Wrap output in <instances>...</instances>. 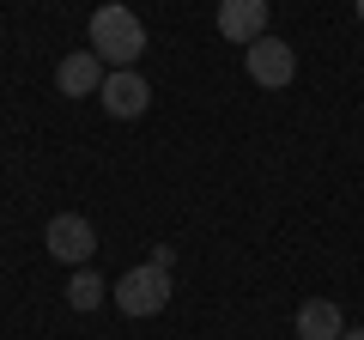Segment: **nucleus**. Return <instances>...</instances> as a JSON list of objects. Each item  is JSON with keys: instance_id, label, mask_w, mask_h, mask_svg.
Instances as JSON below:
<instances>
[{"instance_id": "1", "label": "nucleus", "mask_w": 364, "mask_h": 340, "mask_svg": "<svg viewBox=\"0 0 364 340\" xmlns=\"http://www.w3.org/2000/svg\"><path fill=\"white\" fill-rule=\"evenodd\" d=\"M91 49H97V61L109 67H134L146 55V25L134 6H122V0H109V6H97L91 13Z\"/></svg>"}, {"instance_id": "2", "label": "nucleus", "mask_w": 364, "mask_h": 340, "mask_svg": "<svg viewBox=\"0 0 364 340\" xmlns=\"http://www.w3.org/2000/svg\"><path fill=\"white\" fill-rule=\"evenodd\" d=\"M109 298H116L122 316H158V310L170 304V274L146 262V267H134V274H122Z\"/></svg>"}, {"instance_id": "3", "label": "nucleus", "mask_w": 364, "mask_h": 340, "mask_svg": "<svg viewBox=\"0 0 364 340\" xmlns=\"http://www.w3.org/2000/svg\"><path fill=\"white\" fill-rule=\"evenodd\" d=\"M243 67L255 85H267V92H279V85H291V73H298V55H291L286 37H261L243 49Z\"/></svg>"}, {"instance_id": "4", "label": "nucleus", "mask_w": 364, "mask_h": 340, "mask_svg": "<svg viewBox=\"0 0 364 340\" xmlns=\"http://www.w3.org/2000/svg\"><path fill=\"white\" fill-rule=\"evenodd\" d=\"M43 243H49V255H55V262L85 267V262H91V249H97V231H91V219H79V213H61V219H49Z\"/></svg>"}, {"instance_id": "5", "label": "nucleus", "mask_w": 364, "mask_h": 340, "mask_svg": "<svg viewBox=\"0 0 364 340\" xmlns=\"http://www.w3.org/2000/svg\"><path fill=\"white\" fill-rule=\"evenodd\" d=\"M104 110L116 122H134V116H146V104H152V85H146L134 67H109V79H104Z\"/></svg>"}, {"instance_id": "6", "label": "nucleus", "mask_w": 364, "mask_h": 340, "mask_svg": "<svg viewBox=\"0 0 364 340\" xmlns=\"http://www.w3.org/2000/svg\"><path fill=\"white\" fill-rule=\"evenodd\" d=\"M219 37L225 43H261L267 37V0H219Z\"/></svg>"}, {"instance_id": "7", "label": "nucleus", "mask_w": 364, "mask_h": 340, "mask_svg": "<svg viewBox=\"0 0 364 340\" xmlns=\"http://www.w3.org/2000/svg\"><path fill=\"white\" fill-rule=\"evenodd\" d=\"M104 61H97V49H73L61 67H55V85H61V97H97L104 92Z\"/></svg>"}, {"instance_id": "8", "label": "nucleus", "mask_w": 364, "mask_h": 340, "mask_svg": "<svg viewBox=\"0 0 364 340\" xmlns=\"http://www.w3.org/2000/svg\"><path fill=\"white\" fill-rule=\"evenodd\" d=\"M340 334H346V316L334 298H310L298 310V340H340Z\"/></svg>"}, {"instance_id": "9", "label": "nucleus", "mask_w": 364, "mask_h": 340, "mask_svg": "<svg viewBox=\"0 0 364 340\" xmlns=\"http://www.w3.org/2000/svg\"><path fill=\"white\" fill-rule=\"evenodd\" d=\"M104 280H97V274H91V267H79V274H73V286H67V304H73V310H97V304H104Z\"/></svg>"}, {"instance_id": "10", "label": "nucleus", "mask_w": 364, "mask_h": 340, "mask_svg": "<svg viewBox=\"0 0 364 340\" xmlns=\"http://www.w3.org/2000/svg\"><path fill=\"white\" fill-rule=\"evenodd\" d=\"M340 340H364V328H346V334H340Z\"/></svg>"}, {"instance_id": "11", "label": "nucleus", "mask_w": 364, "mask_h": 340, "mask_svg": "<svg viewBox=\"0 0 364 340\" xmlns=\"http://www.w3.org/2000/svg\"><path fill=\"white\" fill-rule=\"evenodd\" d=\"M352 6H358V18H364V0H352Z\"/></svg>"}]
</instances>
